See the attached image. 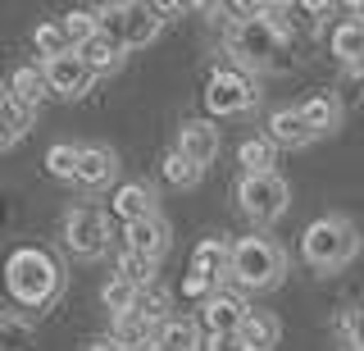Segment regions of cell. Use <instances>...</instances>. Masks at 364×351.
<instances>
[{
    "label": "cell",
    "instance_id": "6da1fadb",
    "mask_svg": "<svg viewBox=\"0 0 364 351\" xmlns=\"http://www.w3.org/2000/svg\"><path fill=\"white\" fill-rule=\"evenodd\" d=\"M228 51H232V64H242L246 73H287L291 69V41L282 37V28L269 19V5L264 14H250V19H237L232 32H228Z\"/></svg>",
    "mask_w": 364,
    "mask_h": 351
},
{
    "label": "cell",
    "instance_id": "7a4b0ae2",
    "mask_svg": "<svg viewBox=\"0 0 364 351\" xmlns=\"http://www.w3.org/2000/svg\"><path fill=\"white\" fill-rule=\"evenodd\" d=\"M60 288H64V269H60V260L46 251V246H18V251H9V260H5V292L18 305L41 310V305H50L55 297H60Z\"/></svg>",
    "mask_w": 364,
    "mask_h": 351
},
{
    "label": "cell",
    "instance_id": "3957f363",
    "mask_svg": "<svg viewBox=\"0 0 364 351\" xmlns=\"http://www.w3.org/2000/svg\"><path fill=\"white\" fill-rule=\"evenodd\" d=\"M301 256L318 274H337V269H346L360 256V229L346 214H318L301 233Z\"/></svg>",
    "mask_w": 364,
    "mask_h": 351
},
{
    "label": "cell",
    "instance_id": "277c9868",
    "mask_svg": "<svg viewBox=\"0 0 364 351\" xmlns=\"http://www.w3.org/2000/svg\"><path fill=\"white\" fill-rule=\"evenodd\" d=\"M228 278L246 292H269L287 278V251L273 237H242V242H232V274Z\"/></svg>",
    "mask_w": 364,
    "mask_h": 351
},
{
    "label": "cell",
    "instance_id": "5b68a950",
    "mask_svg": "<svg viewBox=\"0 0 364 351\" xmlns=\"http://www.w3.org/2000/svg\"><path fill=\"white\" fill-rule=\"evenodd\" d=\"M96 14H100V32L114 37L123 51L151 46L159 37V28H164V9L159 5H105Z\"/></svg>",
    "mask_w": 364,
    "mask_h": 351
},
{
    "label": "cell",
    "instance_id": "8992f818",
    "mask_svg": "<svg viewBox=\"0 0 364 351\" xmlns=\"http://www.w3.org/2000/svg\"><path fill=\"white\" fill-rule=\"evenodd\" d=\"M205 105H210V115H250V110L259 105V78L246 73L242 64H219V69L210 73V87H205Z\"/></svg>",
    "mask_w": 364,
    "mask_h": 351
},
{
    "label": "cell",
    "instance_id": "52a82bcc",
    "mask_svg": "<svg viewBox=\"0 0 364 351\" xmlns=\"http://www.w3.org/2000/svg\"><path fill=\"white\" fill-rule=\"evenodd\" d=\"M237 206H242L246 219L255 224H273L282 219L291 206V187L282 174H246L242 183H237Z\"/></svg>",
    "mask_w": 364,
    "mask_h": 351
},
{
    "label": "cell",
    "instance_id": "ba28073f",
    "mask_svg": "<svg viewBox=\"0 0 364 351\" xmlns=\"http://www.w3.org/2000/svg\"><path fill=\"white\" fill-rule=\"evenodd\" d=\"M109 242H114V233H109V219L100 210L73 206V210L64 214V246L77 260H100V256L109 251Z\"/></svg>",
    "mask_w": 364,
    "mask_h": 351
},
{
    "label": "cell",
    "instance_id": "9c48e42d",
    "mask_svg": "<svg viewBox=\"0 0 364 351\" xmlns=\"http://www.w3.org/2000/svg\"><path fill=\"white\" fill-rule=\"evenodd\" d=\"M46 83H50L55 96L77 100V96H87L91 87H96V73L82 64L77 51H68V55H60V60H46Z\"/></svg>",
    "mask_w": 364,
    "mask_h": 351
},
{
    "label": "cell",
    "instance_id": "30bf717a",
    "mask_svg": "<svg viewBox=\"0 0 364 351\" xmlns=\"http://www.w3.org/2000/svg\"><path fill=\"white\" fill-rule=\"evenodd\" d=\"M246 315H250L246 297L242 292H228V288H219L210 301H200V328L205 333H242Z\"/></svg>",
    "mask_w": 364,
    "mask_h": 351
},
{
    "label": "cell",
    "instance_id": "8fae6325",
    "mask_svg": "<svg viewBox=\"0 0 364 351\" xmlns=\"http://www.w3.org/2000/svg\"><path fill=\"white\" fill-rule=\"evenodd\" d=\"M173 151H182L191 164L205 169L214 155L223 151V137H219V128H214L210 119H187V123L178 128V146H173Z\"/></svg>",
    "mask_w": 364,
    "mask_h": 351
},
{
    "label": "cell",
    "instance_id": "7c38bea8",
    "mask_svg": "<svg viewBox=\"0 0 364 351\" xmlns=\"http://www.w3.org/2000/svg\"><path fill=\"white\" fill-rule=\"evenodd\" d=\"M168 242H173V233H168L164 214H155V219H141V224H128V229H123V251L146 256V260H155V265L164 260Z\"/></svg>",
    "mask_w": 364,
    "mask_h": 351
},
{
    "label": "cell",
    "instance_id": "4fadbf2b",
    "mask_svg": "<svg viewBox=\"0 0 364 351\" xmlns=\"http://www.w3.org/2000/svg\"><path fill=\"white\" fill-rule=\"evenodd\" d=\"M114 174H119V155H114V146H105V142L82 146V164H77V187H82V192H105V187L114 183Z\"/></svg>",
    "mask_w": 364,
    "mask_h": 351
},
{
    "label": "cell",
    "instance_id": "5bb4252c",
    "mask_svg": "<svg viewBox=\"0 0 364 351\" xmlns=\"http://www.w3.org/2000/svg\"><path fill=\"white\" fill-rule=\"evenodd\" d=\"M264 137L278 146H287V151H301V146H310L314 142V132H310V123L301 119V105H282V110H273L269 123H264Z\"/></svg>",
    "mask_w": 364,
    "mask_h": 351
},
{
    "label": "cell",
    "instance_id": "9a60e30c",
    "mask_svg": "<svg viewBox=\"0 0 364 351\" xmlns=\"http://www.w3.org/2000/svg\"><path fill=\"white\" fill-rule=\"evenodd\" d=\"M114 219H123V229L128 224H141V219H155V192H151V183H141V178H132V183H123L119 192H114Z\"/></svg>",
    "mask_w": 364,
    "mask_h": 351
},
{
    "label": "cell",
    "instance_id": "2e32d148",
    "mask_svg": "<svg viewBox=\"0 0 364 351\" xmlns=\"http://www.w3.org/2000/svg\"><path fill=\"white\" fill-rule=\"evenodd\" d=\"M328 5H269V19L282 28V37H314L318 23H323Z\"/></svg>",
    "mask_w": 364,
    "mask_h": 351
},
{
    "label": "cell",
    "instance_id": "e0dca14e",
    "mask_svg": "<svg viewBox=\"0 0 364 351\" xmlns=\"http://www.w3.org/2000/svg\"><path fill=\"white\" fill-rule=\"evenodd\" d=\"M191 269L223 288V278L232 274V242H228V237H205L196 251H191Z\"/></svg>",
    "mask_w": 364,
    "mask_h": 351
},
{
    "label": "cell",
    "instance_id": "ac0fdd59",
    "mask_svg": "<svg viewBox=\"0 0 364 351\" xmlns=\"http://www.w3.org/2000/svg\"><path fill=\"white\" fill-rule=\"evenodd\" d=\"M242 347L246 351H273L278 347V337H282V324H278V315L273 310H255L250 305V315H246V324H242Z\"/></svg>",
    "mask_w": 364,
    "mask_h": 351
},
{
    "label": "cell",
    "instance_id": "d6986e66",
    "mask_svg": "<svg viewBox=\"0 0 364 351\" xmlns=\"http://www.w3.org/2000/svg\"><path fill=\"white\" fill-rule=\"evenodd\" d=\"M77 55H82V64L96 78H105V73H119L123 69V55H128V51H123L114 37H105V32H96L87 46H77Z\"/></svg>",
    "mask_w": 364,
    "mask_h": 351
},
{
    "label": "cell",
    "instance_id": "ffe728a7",
    "mask_svg": "<svg viewBox=\"0 0 364 351\" xmlns=\"http://www.w3.org/2000/svg\"><path fill=\"white\" fill-rule=\"evenodd\" d=\"M301 119L310 123L314 137H328V132L341 128V100H337L333 92H314V96L301 105Z\"/></svg>",
    "mask_w": 364,
    "mask_h": 351
},
{
    "label": "cell",
    "instance_id": "44dd1931",
    "mask_svg": "<svg viewBox=\"0 0 364 351\" xmlns=\"http://www.w3.org/2000/svg\"><path fill=\"white\" fill-rule=\"evenodd\" d=\"M200 324L196 320H164L159 324V333H155V347L151 351H200Z\"/></svg>",
    "mask_w": 364,
    "mask_h": 351
},
{
    "label": "cell",
    "instance_id": "7402d4cb",
    "mask_svg": "<svg viewBox=\"0 0 364 351\" xmlns=\"http://www.w3.org/2000/svg\"><path fill=\"white\" fill-rule=\"evenodd\" d=\"M46 92H50V83H46V64H23V69H14V78H9V96L18 100V105L37 110Z\"/></svg>",
    "mask_w": 364,
    "mask_h": 351
},
{
    "label": "cell",
    "instance_id": "603a6c76",
    "mask_svg": "<svg viewBox=\"0 0 364 351\" xmlns=\"http://www.w3.org/2000/svg\"><path fill=\"white\" fill-rule=\"evenodd\" d=\"M155 333H159V324L141 320V315H119L109 337H114L123 351H151V347H155Z\"/></svg>",
    "mask_w": 364,
    "mask_h": 351
},
{
    "label": "cell",
    "instance_id": "cb8c5ba5",
    "mask_svg": "<svg viewBox=\"0 0 364 351\" xmlns=\"http://www.w3.org/2000/svg\"><path fill=\"white\" fill-rule=\"evenodd\" d=\"M237 164H242L246 174H278V146L269 137H246L237 146Z\"/></svg>",
    "mask_w": 364,
    "mask_h": 351
},
{
    "label": "cell",
    "instance_id": "d4e9b609",
    "mask_svg": "<svg viewBox=\"0 0 364 351\" xmlns=\"http://www.w3.org/2000/svg\"><path fill=\"white\" fill-rule=\"evenodd\" d=\"M77 164H82V146L77 142H55L46 151V174L60 183H77Z\"/></svg>",
    "mask_w": 364,
    "mask_h": 351
},
{
    "label": "cell",
    "instance_id": "484cf974",
    "mask_svg": "<svg viewBox=\"0 0 364 351\" xmlns=\"http://www.w3.org/2000/svg\"><path fill=\"white\" fill-rule=\"evenodd\" d=\"M333 55L346 64V69L360 60L364 55V19H346V23L333 28Z\"/></svg>",
    "mask_w": 364,
    "mask_h": 351
},
{
    "label": "cell",
    "instance_id": "4316f807",
    "mask_svg": "<svg viewBox=\"0 0 364 351\" xmlns=\"http://www.w3.org/2000/svg\"><path fill=\"white\" fill-rule=\"evenodd\" d=\"M32 41H37V51L46 55V60H60V55L73 51V41H68V28L64 19H46V23H37V32H32Z\"/></svg>",
    "mask_w": 364,
    "mask_h": 351
},
{
    "label": "cell",
    "instance_id": "83f0119b",
    "mask_svg": "<svg viewBox=\"0 0 364 351\" xmlns=\"http://www.w3.org/2000/svg\"><path fill=\"white\" fill-rule=\"evenodd\" d=\"M159 169H164V183H168V187H178V192H191V187H196L200 178H205V169H200V164H191L182 151H168Z\"/></svg>",
    "mask_w": 364,
    "mask_h": 351
},
{
    "label": "cell",
    "instance_id": "f1b7e54d",
    "mask_svg": "<svg viewBox=\"0 0 364 351\" xmlns=\"http://www.w3.org/2000/svg\"><path fill=\"white\" fill-rule=\"evenodd\" d=\"M28 128H32V110L18 105V100H9V105L0 110V151L14 146V142H23V137H28Z\"/></svg>",
    "mask_w": 364,
    "mask_h": 351
},
{
    "label": "cell",
    "instance_id": "f546056e",
    "mask_svg": "<svg viewBox=\"0 0 364 351\" xmlns=\"http://www.w3.org/2000/svg\"><path fill=\"white\" fill-rule=\"evenodd\" d=\"M136 283H128V278H109L105 288H100V301H105V310L119 320V315H132V305H136Z\"/></svg>",
    "mask_w": 364,
    "mask_h": 351
},
{
    "label": "cell",
    "instance_id": "4dcf8cb0",
    "mask_svg": "<svg viewBox=\"0 0 364 351\" xmlns=\"http://www.w3.org/2000/svg\"><path fill=\"white\" fill-rule=\"evenodd\" d=\"M132 315H141V320H151V324H164V320H173V315H168V292L159 288V283H151V288H141V292H136V305H132Z\"/></svg>",
    "mask_w": 364,
    "mask_h": 351
},
{
    "label": "cell",
    "instance_id": "1f68e13d",
    "mask_svg": "<svg viewBox=\"0 0 364 351\" xmlns=\"http://www.w3.org/2000/svg\"><path fill=\"white\" fill-rule=\"evenodd\" d=\"M32 342H37V333H32L28 320L0 315V351H32Z\"/></svg>",
    "mask_w": 364,
    "mask_h": 351
},
{
    "label": "cell",
    "instance_id": "d6a6232c",
    "mask_svg": "<svg viewBox=\"0 0 364 351\" xmlns=\"http://www.w3.org/2000/svg\"><path fill=\"white\" fill-rule=\"evenodd\" d=\"M64 28H68V41H73V51H77L100 32V14L96 9H73V14H64Z\"/></svg>",
    "mask_w": 364,
    "mask_h": 351
},
{
    "label": "cell",
    "instance_id": "836d02e7",
    "mask_svg": "<svg viewBox=\"0 0 364 351\" xmlns=\"http://www.w3.org/2000/svg\"><path fill=\"white\" fill-rule=\"evenodd\" d=\"M119 278L136 283V288H151V283H155V260H146V256H132V251H123V256H119Z\"/></svg>",
    "mask_w": 364,
    "mask_h": 351
},
{
    "label": "cell",
    "instance_id": "e575fe53",
    "mask_svg": "<svg viewBox=\"0 0 364 351\" xmlns=\"http://www.w3.org/2000/svg\"><path fill=\"white\" fill-rule=\"evenodd\" d=\"M341 333H346V342L355 351H364V301H355L346 315H341Z\"/></svg>",
    "mask_w": 364,
    "mask_h": 351
},
{
    "label": "cell",
    "instance_id": "d590c367",
    "mask_svg": "<svg viewBox=\"0 0 364 351\" xmlns=\"http://www.w3.org/2000/svg\"><path fill=\"white\" fill-rule=\"evenodd\" d=\"M182 292H187L191 301H210L214 292H219V283L205 278V274H196V269H187V278H182Z\"/></svg>",
    "mask_w": 364,
    "mask_h": 351
},
{
    "label": "cell",
    "instance_id": "8d00e7d4",
    "mask_svg": "<svg viewBox=\"0 0 364 351\" xmlns=\"http://www.w3.org/2000/svg\"><path fill=\"white\" fill-rule=\"evenodd\" d=\"M200 351H246V347H242V337H237V333H205Z\"/></svg>",
    "mask_w": 364,
    "mask_h": 351
},
{
    "label": "cell",
    "instance_id": "74e56055",
    "mask_svg": "<svg viewBox=\"0 0 364 351\" xmlns=\"http://www.w3.org/2000/svg\"><path fill=\"white\" fill-rule=\"evenodd\" d=\"M91 351H123V347L114 342V337H100V342H91Z\"/></svg>",
    "mask_w": 364,
    "mask_h": 351
},
{
    "label": "cell",
    "instance_id": "f35d334b",
    "mask_svg": "<svg viewBox=\"0 0 364 351\" xmlns=\"http://www.w3.org/2000/svg\"><path fill=\"white\" fill-rule=\"evenodd\" d=\"M350 78H355V83H364V55H360L355 64H350Z\"/></svg>",
    "mask_w": 364,
    "mask_h": 351
},
{
    "label": "cell",
    "instance_id": "ab89813d",
    "mask_svg": "<svg viewBox=\"0 0 364 351\" xmlns=\"http://www.w3.org/2000/svg\"><path fill=\"white\" fill-rule=\"evenodd\" d=\"M9 100H14V96H9V87H0V110H5Z\"/></svg>",
    "mask_w": 364,
    "mask_h": 351
}]
</instances>
